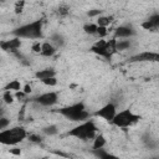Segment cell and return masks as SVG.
Listing matches in <instances>:
<instances>
[{
    "label": "cell",
    "mask_w": 159,
    "mask_h": 159,
    "mask_svg": "<svg viewBox=\"0 0 159 159\" xmlns=\"http://www.w3.org/2000/svg\"><path fill=\"white\" fill-rule=\"evenodd\" d=\"M56 51H57V48L51 42L46 41V42H42V48H41V53L40 55L43 56V57H51V56H53L56 53Z\"/></svg>",
    "instance_id": "9a60e30c"
},
{
    "label": "cell",
    "mask_w": 159,
    "mask_h": 159,
    "mask_svg": "<svg viewBox=\"0 0 159 159\" xmlns=\"http://www.w3.org/2000/svg\"><path fill=\"white\" fill-rule=\"evenodd\" d=\"M26 96H27V94H26L24 91H20V92H16V93H15V97H16L19 101H20V99H22V98H25Z\"/></svg>",
    "instance_id": "d6a6232c"
},
{
    "label": "cell",
    "mask_w": 159,
    "mask_h": 159,
    "mask_svg": "<svg viewBox=\"0 0 159 159\" xmlns=\"http://www.w3.org/2000/svg\"><path fill=\"white\" fill-rule=\"evenodd\" d=\"M42 83L45 86H48V87H55L57 84V78L56 77H52V78H48V80H45L42 81Z\"/></svg>",
    "instance_id": "484cf974"
},
{
    "label": "cell",
    "mask_w": 159,
    "mask_h": 159,
    "mask_svg": "<svg viewBox=\"0 0 159 159\" xmlns=\"http://www.w3.org/2000/svg\"><path fill=\"white\" fill-rule=\"evenodd\" d=\"M139 120H140V116L134 113L132 109L127 108L120 112H117V114L113 118V120L111 122V124H113L114 127H118V128H128V127L137 124Z\"/></svg>",
    "instance_id": "5b68a950"
},
{
    "label": "cell",
    "mask_w": 159,
    "mask_h": 159,
    "mask_svg": "<svg viewBox=\"0 0 159 159\" xmlns=\"http://www.w3.org/2000/svg\"><path fill=\"white\" fill-rule=\"evenodd\" d=\"M50 42H51L56 48H58V47H62V46L65 45V37H63L61 34H58V32L52 34L51 37H50Z\"/></svg>",
    "instance_id": "e0dca14e"
},
{
    "label": "cell",
    "mask_w": 159,
    "mask_h": 159,
    "mask_svg": "<svg viewBox=\"0 0 159 159\" xmlns=\"http://www.w3.org/2000/svg\"><path fill=\"white\" fill-rule=\"evenodd\" d=\"M106 51H107V55H108V58L109 60L112 58V56L116 52H118L117 51V39L113 37L109 41H107V43H106Z\"/></svg>",
    "instance_id": "2e32d148"
},
{
    "label": "cell",
    "mask_w": 159,
    "mask_h": 159,
    "mask_svg": "<svg viewBox=\"0 0 159 159\" xmlns=\"http://www.w3.org/2000/svg\"><path fill=\"white\" fill-rule=\"evenodd\" d=\"M22 86H21V83H20V81L19 80H12V81H10L5 87H4V89L5 91H15V92H20V91H22Z\"/></svg>",
    "instance_id": "ac0fdd59"
},
{
    "label": "cell",
    "mask_w": 159,
    "mask_h": 159,
    "mask_svg": "<svg viewBox=\"0 0 159 159\" xmlns=\"http://www.w3.org/2000/svg\"><path fill=\"white\" fill-rule=\"evenodd\" d=\"M135 35V30L130 25H120L114 30V39L127 40Z\"/></svg>",
    "instance_id": "9c48e42d"
},
{
    "label": "cell",
    "mask_w": 159,
    "mask_h": 159,
    "mask_svg": "<svg viewBox=\"0 0 159 159\" xmlns=\"http://www.w3.org/2000/svg\"><path fill=\"white\" fill-rule=\"evenodd\" d=\"M129 62H158L159 63V52L154 51H143L130 56Z\"/></svg>",
    "instance_id": "ba28073f"
},
{
    "label": "cell",
    "mask_w": 159,
    "mask_h": 159,
    "mask_svg": "<svg viewBox=\"0 0 159 159\" xmlns=\"http://www.w3.org/2000/svg\"><path fill=\"white\" fill-rule=\"evenodd\" d=\"M14 94L11 93V91H4V93H2V101H4V103H6V104H10V103H12L14 102Z\"/></svg>",
    "instance_id": "d4e9b609"
},
{
    "label": "cell",
    "mask_w": 159,
    "mask_h": 159,
    "mask_svg": "<svg viewBox=\"0 0 159 159\" xmlns=\"http://www.w3.org/2000/svg\"><path fill=\"white\" fill-rule=\"evenodd\" d=\"M108 34V30H107V27H102V26H98V30H97V35L102 39V37H104L106 35Z\"/></svg>",
    "instance_id": "4dcf8cb0"
},
{
    "label": "cell",
    "mask_w": 159,
    "mask_h": 159,
    "mask_svg": "<svg viewBox=\"0 0 159 159\" xmlns=\"http://www.w3.org/2000/svg\"><path fill=\"white\" fill-rule=\"evenodd\" d=\"M52 77H56V71L53 68H42V70H39L35 72V78L39 80V81H45V80H48V78H52Z\"/></svg>",
    "instance_id": "4fadbf2b"
},
{
    "label": "cell",
    "mask_w": 159,
    "mask_h": 159,
    "mask_svg": "<svg viewBox=\"0 0 159 159\" xmlns=\"http://www.w3.org/2000/svg\"><path fill=\"white\" fill-rule=\"evenodd\" d=\"M112 21H113V16H112V15H111V16H99V17H97V20H96V24H97L98 26L107 27Z\"/></svg>",
    "instance_id": "7402d4cb"
},
{
    "label": "cell",
    "mask_w": 159,
    "mask_h": 159,
    "mask_svg": "<svg viewBox=\"0 0 159 159\" xmlns=\"http://www.w3.org/2000/svg\"><path fill=\"white\" fill-rule=\"evenodd\" d=\"M27 135V132L24 127H12L0 130V142L4 145H16L21 143Z\"/></svg>",
    "instance_id": "277c9868"
},
{
    "label": "cell",
    "mask_w": 159,
    "mask_h": 159,
    "mask_svg": "<svg viewBox=\"0 0 159 159\" xmlns=\"http://www.w3.org/2000/svg\"><path fill=\"white\" fill-rule=\"evenodd\" d=\"M106 43H107L106 40H98L96 43H93V46L91 47V51L93 53L98 55V56H102V57L109 60L108 58V55H107V51H106Z\"/></svg>",
    "instance_id": "8fae6325"
},
{
    "label": "cell",
    "mask_w": 159,
    "mask_h": 159,
    "mask_svg": "<svg viewBox=\"0 0 159 159\" xmlns=\"http://www.w3.org/2000/svg\"><path fill=\"white\" fill-rule=\"evenodd\" d=\"M140 26L143 29H145V30H155V29H159V12L150 15L149 19L145 20L144 22H142Z\"/></svg>",
    "instance_id": "7c38bea8"
},
{
    "label": "cell",
    "mask_w": 159,
    "mask_h": 159,
    "mask_svg": "<svg viewBox=\"0 0 159 159\" xmlns=\"http://www.w3.org/2000/svg\"><path fill=\"white\" fill-rule=\"evenodd\" d=\"M150 159H159V158H150Z\"/></svg>",
    "instance_id": "8d00e7d4"
},
{
    "label": "cell",
    "mask_w": 159,
    "mask_h": 159,
    "mask_svg": "<svg viewBox=\"0 0 159 159\" xmlns=\"http://www.w3.org/2000/svg\"><path fill=\"white\" fill-rule=\"evenodd\" d=\"M9 124H10V119H7V118H5V117H1V118H0V129H1V130L6 129Z\"/></svg>",
    "instance_id": "83f0119b"
},
{
    "label": "cell",
    "mask_w": 159,
    "mask_h": 159,
    "mask_svg": "<svg viewBox=\"0 0 159 159\" xmlns=\"http://www.w3.org/2000/svg\"><path fill=\"white\" fill-rule=\"evenodd\" d=\"M12 154H20L21 153V150L20 149H17V148H15V149H12V150H10Z\"/></svg>",
    "instance_id": "d590c367"
},
{
    "label": "cell",
    "mask_w": 159,
    "mask_h": 159,
    "mask_svg": "<svg viewBox=\"0 0 159 159\" xmlns=\"http://www.w3.org/2000/svg\"><path fill=\"white\" fill-rule=\"evenodd\" d=\"M58 14H61V15L65 16V15L68 14V9H67V7H60V9H58Z\"/></svg>",
    "instance_id": "836d02e7"
},
{
    "label": "cell",
    "mask_w": 159,
    "mask_h": 159,
    "mask_svg": "<svg viewBox=\"0 0 159 159\" xmlns=\"http://www.w3.org/2000/svg\"><path fill=\"white\" fill-rule=\"evenodd\" d=\"M97 30H98V25L96 22H89L83 25V31L88 35H97Z\"/></svg>",
    "instance_id": "603a6c76"
},
{
    "label": "cell",
    "mask_w": 159,
    "mask_h": 159,
    "mask_svg": "<svg viewBox=\"0 0 159 159\" xmlns=\"http://www.w3.org/2000/svg\"><path fill=\"white\" fill-rule=\"evenodd\" d=\"M68 137H73L81 140H88L94 139L97 135V125L92 119H88L83 123H80L78 125L73 127L67 132Z\"/></svg>",
    "instance_id": "3957f363"
},
{
    "label": "cell",
    "mask_w": 159,
    "mask_h": 159,
    "mask_svg": "<svg viewBox=\"0 0 159 159\" xmlns=\"http://www.w3.org/2000/svg\"><path fill=\"white\" fill-rule=\"evenodd\" d=\"M107 140L104 138L103 134H97L96 138L93 139V145H92V149H102L104 145H106Z\"/></svg>",
    "instance_id": "d6986e66"
},
{
    "label": "cell",
    "mask_w": 159,
    "mask_h": 159,
    "mask_svg": "<svg viewBox=\"0 0 159 159\" xmlns=\"http://www.w3.org/2000/svg\"><path fill=\"white\" fill-rule=\"evenodd\" d=\"M0 46H1L2 51L12 52V53H17L19 48L21 47V39H19V37H12V39H10V40L1 41Z\"/></svg>",
    "instance_id": "30bf717a"
},
{
    "label": "cell",
    "mask_w": 159,
    "mask_h": 159,
    "mask_svg": "<svg viewBox=\"0 0 159 159\" xmlns=\"http://www.w3.org/2000/svg\"><path fill=\"white\" fill-rule=\"evenodd\" d=\"M24 5H25V2H24V1H17V2H16V5H15V12H16V14L21 12V11H22Z\"/></svg>",
    "instance_id": "1f68e13d"
},
{
    "label": "cell",
    "mask_w": 159,
    "mask_h": 159,
    "mask_svg": "<svg viewBox=\"0 0 159 159\" xmlns=\"http://www.w3.org/2000/svg\"><path fill=\"white\" fill-rule=\"evenodd\" d=\"M40 159H47V158H40Z\"/></svg>",
    "instance_id": "74e56055"
},
{
    "label": "cell",
    "mask_w": 159,
    "mask_h": 159,
    "mask_svg": "<svg viewBox=\"0 0 159 159\" xmlns=\"http://www.w3.org/2000/svg\"><path fill=\"white\" fill-rule=\"evenodd\" d=\"M42 133L45 135H48V137L56 135L58 133V127L56 124H48V125H46V127L42 128Z\"/></svg>",
    "instance_id": "44dd1931"
},
{
    "label": "cell",
    "mask_w": 159,
    "mask_h": 159,
    "mask_svg": "<svg viewBox=\"0 0 159 159\" xmlns=\"http://www.w3.org/2000/svg\"><path fill=\"white\" fill-rule=\"evenodd\" d=\"M41 48H42V43L39 42V41L32 43V46H31V51L35 52V53H41Z\"/></svg>",
    "instance_id": "4316f807"
},
{
    "label": "cell",
    "mask_w": 159,
    "mask_h": 159,
    "mask_svg": "<svg viewBox=\"0 0 159 159\" xmlns=\"http://www.w3.org/2000/svg\"><path fill=\"white\" fill-rule=\"evenodd\" d=\"M101 12H102V10H98V9H93V10H89V11H87V16H89V17H96V16H101Z\"/></svg>",
    "instance_id": "f1b7e54d"
},
{
    "label": "cell",
    "mask_w": 159,
    "mask_h": 159,
    "mask_svg": "<svg viewBox=\"0 0 159 159\" xmlns=\"http://www.w3.org/2000/svg\"><path fill=\"white\" fill-rule=\"evenodd\" d=\"M22 91H24L26 94H30V93H31V86H30V84H25L24 88H22Z\"/></svg>",
    "instance_id": "e575fe53"
},
{
    "label": "cell",
    "mask_w": 159,
    "mask_h": 159,
    "mask_svg": "<svg viewBox=\"0 0 159 159\" xmlns=\"http://www.w3.org/2000/svg\"><path fill=\"white\" fill-rule=\"evenodd\" d=\"M91 153L97 158V159H120L118 155H114L109 152H107L106 149H92Z\"/></svg>",
    "instance_id": "5bb4252c"
},
{
    "label": "cell",
    "mask_w": 159,
    "mask_h": 159,
    "mask_svg": "<svg viewBox=\"0 0 159 159\" xmlns=\"http://www.w3.org/2000/svg\"><path fill=\"white\" fill-rule=\"evenodd\" d=\"M57 101H58V94H57V92H53V91L45 92V93L32 98V102H35L42 107H52L57 103Z\"/></svg>",
    "instance_id": "8992f818"
},
{
    "label": "cell",
    "mask_w": 159,
    "mask_h": 159,
    "mask_svg": "<svg viewBox=\"0 0 159 159\" xmlns=\"http://www.w3.org/2000/svg\"><path fill=\"white\" fill-rule=\"evenodd\" d=\"M11 34L15 37L19 39H29V40H37L42 39V20H35L32 22L21 25L11 31Z\"/></svg>",
    "instance_id": "7a4b0ae2"
},
{
    "label": "cell",
    "mask_w": 159,
    "mask_h": 159,
    "mask_svg": "<svg viewBox=\"0 0 159 159\" xmlns=\"http://www.w3.org/2000/svg\"><path fill=\"white\" fill-rule=\"evenodd\" d=\"M142 142H143L144 145H145L147 148H149V149H155L157 145H158L157 140L153 139L148 133H147V134H143V137H142Z\"/></svg>",
    "instance_id": "ffe728a7"
},
{
    "label": "cell",
    "mask_w": 159,
    "mask_h": 159,
    "mask_svg": "<svg viewBox=\"0 0 159 159\" xmlns=\"http://www.w3.org/2000/svg\"><path fill=\"white\" fill-rule=\"evenodd\" d=\"M29 140L30 142H34V143H41L42 142V137L41 135H37V134H30L29 135Z\"/></svg>",
    "instance_id": "f546056e"
},
{
    "label": "cell",
    "mask_w": 159,
    "mask_h": 159,
    "mask_svg": "<svg viewBox=\"0 0 159 159\" xmlns=\"http://www.w3.org/2000/svg\"><path fill=\"white\" fill-rule=\"evenodd\" d=\"M116 114H117V107L112 102L104 104L103 107H101L99 109H97L94 112V116L96 117H99V118H102V119H104L106 122H109V123L113 120V118L116 117Z\"/></svg>",
    "instance_id": "52a82bcc"
},
{
    "label": "cell",
    "mask_w": 159,
    "mask_h": 159,
    "mask_svg": "<svg viewBox=\"0 0 159 159\" xmlns=\"http://www.w3.org/2000/svg\"><path fill=\"white\" fill-rule=\"evenodd\" d=\"M130 47L129 40H117V51H124Z\"/></svg>",
    "instance_id": "cb8c5ba5"
},
{
    "label": "cell",
    "mask_w": 159,
    "mask_h": 159,
    "mask_svg": "<svg viewBox=\"0 0 159 159\" xmlns=\"http://www.w3.org/2000/svg\"><path fill=\"white\" fill-rule=\"evenodd\" d=\"M58 114L63 116L71 122H80L83 123L89 119V112L86 111V104L83 102H77L67 107H62L56 111Z\"/></svg>",
    "instance_id": "6da1fadb"
}]
</instances>
